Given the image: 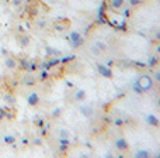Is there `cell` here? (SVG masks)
<instances>
[{
  "label": "cell",
  "mask_w": 160,
  "mask_h": 158,
  "mask_svg": "<svg viewBox=\"0 0 160 158\" xmlns=\"http://www.w3.org/2000/svg\"><path fill=\"white\" fill-rule=\"evenodd\" d=\"M136 157H149V152L145 150H139L138 152H136Z\"/></svg>",
  "instance_id": "e0dca14e"
},
{
  "label": "cell",
  "mask_w": 160,
  "mask_h": 158,
  "mask_svg": "<svg viewBox=\"0 0 160 158\" xmlns=\"http://www.w3.org/2000/svg\"><path fill=\"white\" fill-rule=\"evenodd\" d=\"M58 134H59V138L62 140V141H65V140H68L70 137L72 131H70L69 129H66V127H61V129L58 130Z\"/></svg>",
  "instance_id": "8fae6325"
},
{
  "label": "cell",
  "mask_w": 160,
  "mask_h": 158,
  "mask_svg": "<svg viewBox=\"0 0 160 158\" xmlns=\"http://www.w3.org/2000/svg\"><path fill=\"white\" fill-rule=\"evenodd\" d=\"M153 79H155L156 82H159V83H160V68H159V69L155 71V74H153Z\"/></svg>",
  "instance_id": "2e32d148"
},
{
  "label": "cell",
  "mask_w": 160,
  "mask_h": 158,
  "mask_svg": "<svg viewBox=\"0 0 160 158\" xmlns=\"http://www.w3.org/2000/svg\"><path fill=\"white\" fill-rule=\"evenodd\" d=\"M157 105H159V107H160V97L157 99Z\"/></svg>",
  "instance_id": "7402d4cb"
},
{
  "label": "cell",
  "mask_w": 160,
  "mask_h": 158,
  "mask_svg": "<svg viewBox=\"0 0 160 158\" xmlns=\"http://www.w3.org/2000/svg\"><path fill=\"white\" fill-rule=\"evenodd\" d=\"M16 40H17L18 45H20V47H23V48H27L30 44H31V37H30L28 34H24V33L18 34Z\"/></svg>",
  "instance_id": "9c48e42d"
},
{
  "label": "cell",
  "mask_w": 160,
  "mask_h": 158,
  "mask_svg": "<svg viewBox=\"0 0 160 158\" xmlns=\"http://www.w3.org/2000/svg\"><path fill=\"white\" fill-rule=\"evenodd\" d=\"M59 114H61V107H56V109H54V110H52L51 116H52V117H58Z\"/></svg>",
  "instance_id": "ac0fdd59"
},
{
  "label": "cell",
  "mask_w": 160,
  "mask_h": 158,
  "mask_svg": "<svg viewBox=\"0 0 160 158\" xmlns=\"http://www.w3.org/2000/svg\"><path fill=\"white\" fill-rule=\"evenodd\" d=\"M79 112L82 116H84L86 119H91L93 116H94L96 110H94V107L91 106L90 103H79Z\"/></svg>",
  "instance_id": "3957f363"
},
{
  "label": "cell",
  "mask_w": 160,
  "mask_h": 158,
  "mask_svg": "<svg viewBox=\"0 0 160 158\" xmlns=\"http://www.w3.org/2000/svg\"><path fill=\"white\" fill-rule=\"evenodd\" d=\"M152 78H149L148 75H143V76H141L138 79V88L141 89V90H149L150 88H152Z\"/></svg>",
  "instance_id": "52a82bcc"
},
{
  "label": "cell",
  "mask_w": 160,
  "mask_h": 158,
  "mask_svg": "<svg viewBox=\"0 0 160 158\" xmlns=\"http://www.w3.org/2000/svg\"><path fill=\"white\" fill-rule=\"evenodd\" d=\"M96 68H97V72H98L100 75H101L103 78H107V79H111V78L114 76L113 69H111L110 66L104 65V64H97V65H96Z\"/></svg>",
  "instance_id": "8992f818"
},
{
  "label": "cell",
  "mask_w": 160,
  "mask_h": 158,
  "mask_svg": "<svg viewBox=\"0 0 160 158\" xmlns=\"http://www.w3.org/2000/svg\"><path fill=\"white\" fill-rule=\"evenodd\" d=\"M114 147L120 152H127V151H129V143H128V140L125 137L120 136L114 140Z\"/></svg>",
  "instance_id": "7a4b0ae2"
},
{
  "label": "cell",
  "mask_w": 160,
  "mask_h": 158,
  "mask_svg": "<svg viewBox=\"0 0 160 158\" xmlns=\"http://www.w3.org/2000/svg\"><path fill=\"white\" fill-rule=\"evenodd\" d=\"M42 144H44L42 138H38V137H37V138H34V140H33V145H35V147H41Z\"/></svg>",
  "instance_id": "9a60e30c"
},
{
  "label": "cell",
  "mask_w": 160,
  "mask_h": 158,
  "mask_svg": "<svg viewBox=\"0 0 160 158\" xmlns=\"http://www.w3.org/2000/svg\"><path fill=\"white\" fill-rule=\"evenodd\" d=\"M41 103V96L38 92H35V90H31V92L27 95V105H28L30 107H37L40 106Z\"/></svg>",
  "instance_id": "277c9868"
},
{
  "label": "cell",
  "mask_w": 160,
  "mask_h": 158,
  "mask_svg": "<svg viewBox=\"0 0 160 158\" xmlns=\"http://www.w3.org/2000/svg\"><path fill=\"white\" fill-rule=\"evenodd\" d=\"M3 65L6 69L9 71H14L18 68V61L13 55H4L3 58Z\"/></svg>",
  "instance_id": "5b68a950"
},
{
  "label": "cell",
  "mask_w": 160,
  "mask_h": 158,
  "mask_svg": "<svg viewBox=\"0 0 160 158\" xmlns=\"http://www.w3.org/2000/svg\"><path fill=\"white\" fill-rule=\"evenodd\" d=\"M146 123H148V124L149 126H159V119L156 117V116H155V114H148V116H146Z\"/></svg>",
  "instance_id": "7c38bea8"
},
{
  "label": "cell",
  "mask_w": 160,
  "mask_h": 158,
  "mask_svg": "<svg viewBox=\"0 0 160 158\" xmlns=\"http://www.w3.org/2000/svg\"><path fill=\"white\" fill-rule=\"evenodd\" d=\"M141 2H142V0H128L129 6H136V4H139Z\"/></svg>",
  "instance_id": "d6986e66"
},
{
  "label": "cell",
  "mask_w": 160,
  "mask_h": 158,
  "mask_svg": "<svg viewBox=\"0 0 160 158\" xmlns=\"http://www.w3.org/2000/svg\"><path fill=\"white\" fill-rule=\"evenodd\" d=\"M69 40H70V45H72L73 48L82 47L83 42H84L83 35H82V33L77 31V30H72V31H70L69 33Z\"/></svg>",
  "instance_id": "6da1fadb"
},
{
  "label": "cell",
  "mask_w": 160,
  "mask_h": 158,
  "mask_svg": "<svg viewBox=\"0 0 160 158\" xmlns=\"http://www.w3.org/2000/svg\"><path fill=\"white\" fill-rule=\"evenodd\" d=\"M3 141L7 144V145H10V144H14L16 143V137L11 136V134H6V136L3 137Z\"/></svg>",
  "instance_id": "4fadbf2b"
},
{
  "label": "cell",
  "mask_w": 160,
  "mask_h": 158,
  "mask_svg": "<svg viewBox=\"0 0 160 158\" xmlns=\"http://www.w3.org/2000/svg\"><path fill=\"white\" fill-rule=\"evenodd\" d=\"M21 3H23V0H11L13 6H21Z\"/></svg>",
  "instance_id": "ffe728a7"
},
{
  "label": "cell",
  "mask_w": 160,
  "mask_h": 158,
  "mask_svg": "<svg viewBox=\"0 0 160 158\" xmlns=\"http://www.w3.org/2000/svg\"><path fill=\"white\" fill-rule=\"evenodd\" d=\"M51 3H59V2H62V0H49Z\"/></svg>",
  "instance_id": "44dd1931"
},
{
  "label": "cell",
  "mask_w": 160,
  "mask_h": 158,
  "mask_svg": "<svg viewBox=\"0 0 160 158\" xmlns=\"http://www.w3.org/2000/svg\"><path fill=\"white\" fill-rule=\"evenodd\" d=\"M4 102L13 105V103H14V96L11 95V93H6V95H4Z\"/></svg>",
  "instance_id": "5bb4252c"
},
{
  "label": "cell",
  "mask_w": 160,
  "mask_h": 158,
  "mask_svg": "<svg viewBox=\"0 0 160 158\" xmlns=\"http://www.w3.org/2000/svg\"><path fill=\"white\" fill-rule=\"evenodd\" d=\"M73 99L76 103H84L87 100V90L84 88H77L73 93Z\"/></svg>",
  "instance_id": "ba28073f"
},
{
  "label": "cell",
  "mask_w": 160,
  "mask_h": 158,
  "mask_svg": "<svg viewBox=\"0 0 160 158\" xmlns=\"http://www.w3.org/2000/svg\"><path fill=\"white\" fill-rule=\"evenodd\" d=\"M125 4H127V0H110V6L115 11H121L125 7Z\"/></svg>",
  "instance_id": "30bf717a"
}]
</instances>
